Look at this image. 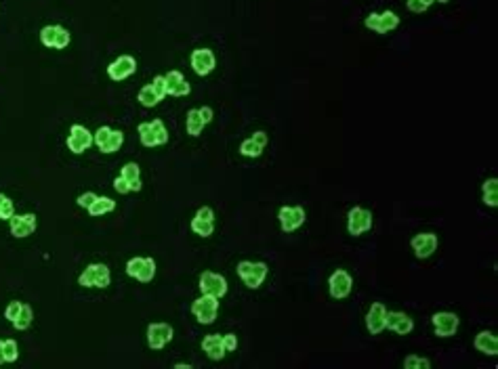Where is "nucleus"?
<instances>
[{
	"label": "nucleus",
	"mask_w": 498,
	"mask_h": 369,
	"mask_svg": "<svg viewBox=\"0 0 498 369\" xmlns=\"http://www.w3.org/2000/svg\"><path fill=\"white\" fill-rule=\"evenodd\" d=\"M137 132H139V141L144 147H160V145L169 143V130L162 120L141 122Z\"/></svg>",
	"instance_id": "1"
},
{
	"label": "nucleus",
	"mask_w": 498,
	"mask_h": 369,
	"mask_svg": "<svg viewBox=\"0 0 498 369\" xmlns=\"http://www.w3.org/2000/svg\"><path fill=\"white\" fill-rule=\"evenodd\" d=\"M236 271H238L240 279L244 281V285L250 287V289H259V287L263 285L267 273H269V269H267L265 262H250V260L238 262V269H236Z\"/></svg>",
	"instance_id": "2"
},
{
	"label": "nucleus",
	"mask_w": 498,
	"mask_h": 369,
	"mask_svg": "<svg viewBox=\"0 0 498 369\" xmlns=\"http://www.w3.org/2000/svg\"><path fill=\"white\" fill-rule=\"evenodd\" d=\"M110 281H112V271L108 264H101V262L89 264L78 277V283L83 287H101L103 289L110 285Z\"/></svg>",
	"instance_id": "3"
},
{
	"label": "nucleus",
	"mask_w": 498,
	"mask_h": 369,
	"mask_svg": "<svg viewBox=\"0 0 498 369\" xmlns=\"http://www.w3.org/2000/svg\"><path fill=\"white\" fill-rule=\"evenodd\" d=\"M93 143L99 147L101 154H116L124 145V132L114 130L110 126H101L97 128V132H93Z\"/></svg>",
	"instance_id": "4"
},
{
	"label": "nucleus",
	"mask_w": 498,
	"mask_h": 369,
	"mask_svg": "<svg viewBox=\"0 0 498 369\" xmlns=\"http://www.w3.org/2000/svg\"><path fill=\"white\" fill-rule=\"evenodd\" d=\"M191 313L194 317L202 323V325H210V323H215L217 319V313H219V298L215 296H202L196 298L191 303Z\"/></svg>",
	"instance_id": "5"
},
{
	"label": "nucleus",
	"mask_w": 498,
	"mask_h": 369,
	"mask_svg": "<svg viewBox=\"0 0 498 369\" xmlns=\"http://www.w3.org/2000/svg\"><path fill=\"white\" fill-rule=\"evenodd\" d=\"M126 275L141 281V283H150L156 277V260L154 258H144V256H135L126 262Z\"/></svg>",
	"instance_id": "6"
},
{
	"label": "nucleus",
	"mask_w": 498,
	"mask_h": 369,
	"mask_svg": "<svg viewBox=\"0 0 498 369\" xmlns=\"http://www.w3.org/2000/svg\"><path fill=\"white\" fill-rule=\"evenodd\" d=\"M277 220L284 233H293L299 227H303V223L307 220V214L303 210V206H282L277 212Z\"/></svg>",
	"instance_id": "7"
},
{
	"label": "nucleus",
	"mask_w": 498,
	"mask_h": 369,
	"mask_svg": "<svg viewBox=\"0 0 498 369\" xmlns=\"http://www.w3.org/2000/svg\"><path fill=\"white\" fill-rule=\"evenodd\" d=\"M372 229V212L366 210V208H351L349 214H347V231L349 235L358 237L366 231Z\"/></svg>",
	"instance_id": "8"
},
{
	"label": "nucleus",
	"mask_w": 498,
	"mask_h": 369,
	"mask_svg": "<svg viewBox=\"0 0 498 369\" xmlns=\"http://www.w3.org/2000/svg\"><path fill=\"white\" fill-rule=\"evenodd\" d=\"M198 287L204 296H215V298H223L227 294V279L219 273H212V271H204L200 275V281H198Z\"/></svg>",
	"instance_id": "9"
},
{
	"label": "nucleus",
	"mask_w": 498,
	"mask_h": 369,
	"mask_svg": "<svg viewBox=\"0 0 498 369\" xmlns=\"http://www.w3.org/2000/svg\"><path fill=\"white\" fill-rule=\"evenodd\" d=\"M69 40H72V34H69V30L63 28V26L55 24V26H44L40 30V42L46 48H57V51L67 48Z\"/></svg>",
	"instance_id": "10"
},
{
	"label": "nucleus",
	"mask_w": 498,
	"mask_h": 369,
	"mask_svg": "<svg viewBox=\"0 0 498 369\" xmlns=\"http://www.w3.org/2000/svg\"><path fill=\"white\" fill-rule=\"evenodd\" d=\"M93 145V132L83 126V124H74L69 128V134H67V150L72 154H85L89 147Z\"/></svg>",
	"instance_id": "11"
},
{
	"label": "nucleus",
	"mask_w": 498,
	"mask_h": 369,
	"mask_svg": "<svg viewBox=\"0 0 498 369\" xmlns=\"http://www.w3.org/2000/svg\"><path fill=\"white\" fill-rule=\"evenodd\" d=\"M215 118V111L210 107H194L187 111V118H185V128H187V134L191 136H200L202 130L212 122Z\"/></svg>",
	"instance_id": "12"
},
{
	"label": "nucleus",
	"mask_w": 498,
	"mask_h": 369,
	"mask_svg": "<svg viewBox=\"0 0 498 369\" xmlns=\"http://www.w3.org/2000/svg\"><path fill=\"white\" fill-rule=\"evenodd\" d=\"M191 231L200 237H210L215 233V212L208 206L198 208V212L191 218Z\"/></svg>",
	"instance_id": "13"
},
{
	"label": "nucleus",
	"mask_w": 498,
	"mask_h": 369,
	"mask_svg": "<svg viewBox=\"0 0 498 369\" xmlns=\"http://www.w3.org/2000/svg\"><path fill=\"white\" fill-rule=\"evenodd\" d=\"M38 227V220H36V214H13L9 218V231L13 237L17 240H24V237H30L34 235Z\"/></svg>",
	"instance_id": "14"
},
{
	"label": "nucleus",
	"mask_w": 498,
	"mask_h": 369,
	"mask_svg": "<svg viewBox=\"0 0 498 369\" xmlns=\"http://www.w3.org/2000/svg\"><path fill=\"white\" fill-rule=\"evenodd\" d=\"M137 71V59L132 55H120L108 65V76L114 82H122Z\"/></svg>",
	"instance_id": "15"
},
{
	"label": "nucleus",
	"mask_w": 498,
	"mask_h": 369,
	"mask_svg": "<svg viewBox=\"0 0 498 369\" xmlns=\"http://www.w3.org/2000/svg\"><path fill=\"white\" fill-rule=\"evenodd\" d=\"M364 26L377 34H387L391 30H395L400 26V17L393 11H383V13H370L364 19Z\"/></svg>",
	"instance_id": "16"
},
{
	"label": "nucleus",
	"mask_w": 498,
	"mask_h": 369,
	"mask_svg": "<svg viewBox=\"0 0 498 369\" xmlns=\"http://www.w3.org/2000/svg\"><path fill=\"white\" fill-rule=\"evenodd\" d=\"M351 287H353V279H351V275H349L347 271H343V269H336V271L330 275V279H328V289H330V296H332L334 300L347 298L349 294H351Z\"/></svg>",
	"instance_id": "17"
},
{
	"label": "nucleus",
	"mask_w": 498,
	"mask_h": 369,
	"mask_svg": "<svg viewBox=\"0 0 498 369\" xmlns=\"http://www.w3.org/2000/svg\"><path fill=\"white\" fill-rule=\"evenodd\" d=\"M175 336L173 325L169 323H150L148 325V344L152 350H162Z\"/></svg>",
	"instance_id": "18"
},
{
	"label": "nucleus",
	"mask_w": 498,
	"mask_h": 369,
	"mask_svg": "<svg viewBox=\"0 0 498 369\" xmlns=\"http://www.w3.org/2000/svg\"><path fill=\"white\" fill-rule=\"evenodd\" d=\"M189 63H191V67H194V71L198 73V76H208V73L217 65V57L210 48H196V51H191Z\"/></svg>",
	"instance_id": "19"
},
{
	"label": "nucleus",
	"mask_w": 498,
	"mask_h": 369,
	"mask_svg": "<svg viewBox=\"0 0 498 369\" xmlns=\"http://www.w3.org/2000/svg\"><path fill=\"white\" fill-rule=\"evenodd\" d=\"M431 323L436 327V334L440 338H450L458 332V325H461V319L458 315L454 313H448V311H442V313H436L431 317Z\"/></svg>",
	"instance_id": "20"
},
{
	"label": "nucleus",
	"mask_w": 498,
	"mask_h": 369,
	"mask_svg": "<svg viewBox=\"0 0 498 369\" xmlns=\"http://www.w3.org/2000/svg\"><path fill=\"white\" fill-rule=\"evenodd\" d=\"M416 258H429L433 256V252L438 250V235L436 233H420V235H414L412 242H410Z\"/></svg>",
	"instance_id": "21"
},
{
	"label": "nucleus",
	"mask_w": 498,
	"mask_h": 369,
	"mask_svg": "<svg viewBox=\"0 0 498 369\" xmlns=\"http://www.w3.org/2000/svg\"><path fill=\"white\" fill-rule=\"evenodd\" d=\"M267 143H269L267 132L257 130L250 138L242 141V145H240V154H242L244 158H259V156L263 154V150L267 147Z\"/></svg>",
	"instance_id": "22"
},
{
	"label": "nucleus",
	"mask_w": 498,
	"mask_h": 369,
	"mask_svg": "<svg viewBox=\"0 0 498 369\" xmlns=\"http://www.w3.org/2000/svg\"><path fill=\"white\" fill-rule=\"evenodd\" d=\"M164 80H166V95H173V97H187V95L191 93L189 82L183 78V73L177 71V69H171L169 73H164Z\"/></svg>",
	"instance_id": "23"
},
{
	"label": "nucleus",
	"mask_w": 498,
	"mask_h": 369,
	"mask_svg": "<svg viewBox=\"0 0 498 369\" xmlns=\"http://www.w3.org/2000/svg\"><path fill=\"white\" fill-rule=\"evenodd\" d=\"M385 327L400 334V336H406L414 330V321L406 315V313H400V311H387V317H385Z\"/></svg>",
	"instance_id": "24"
},
{
	"label": "nucleus",
	"mask_w": 498,
	"mask_h": 369,
	"mask_svg": "<svg viewBox=\"0 0 498 369\" xmlns=\"http://www.w3.org/2000/svg\"><path fill=\"white\" fill-rule=\"evenodd\" d=\"M385 317H387V309L383 303H375L366 315V327L372 336L381 334L385 330Z\"/></svg>",
	"instance_id": "25"
},
{
	"label": "nucleus",
	"mask_w": 498,
	"mask_h": 369,
	"mask_svg": "<svg viewBox=\"0 0 498 369\" xmlns=\"http://www.w3.org/2000/svg\"><path fill=\"white\" fill-rule=\"evenodd\" d=\"M202 350L206 352L208 359L212 361H221L225 357V346H223V336L219 334H208L202 340Z\"/></svg>",
	"instance_id": "26"
},
{
	"label": "nucleus",
	"mask_w": 498,
	"mask_h": 369,
	"mask_svg": "<svg viewBox=\"0 0 498 369\" xmlns=\"http://www.w3.org/2000/svg\"><path fill=\"white\" fill-rule=\"evenodd\" d=\"M473 346L479 352L488 354V357H496L498 354V338L492 332H479L475 336V340H473Z\"/></svg>",
	"instance_id": "27"
},
{
	"label": "nucleus",
	"mask_w": 498,
	"mask_h": 369,
	"mask_svg": "<svg viewBox=\"0 0 498 369\" xmlns=\"http://www.w3.org/2000/svg\"><path fill=\"white\" fill-rule=\"evenodd\" d=\"M120 177L126 181V185L130 187V191H141V168H139V164H135V162H128V164H124L122 166V170H120Z\"/></svg>",
	"instance_id": "28"
},
{
	"label": "nucleus",
	"mask_w": 498,
	"mask_h": 369,
	"mask_svg": "<svg viewBox=\"0 0 498 369\" xmlns=\"http://www.w3.org/2000/svg\"><path fill=\"white\" fill-rule=\"evenodd\" d=\"M162 99H164V95H162L154 84H146L144 89L139 91V95H137V101L144 105V107H156Z\"/></svg>",
	"instance_id": "29"
},
{
	"label": "nucleus",
	"mask_w": 498,
	"mask_h": 369,
	"mask_svg": "<svg viewBox=\"0 0 498 369\" xmlns=\"http://www.w3.org/2000/svg\"><path fill=\"white\" fill-rule=\"evenodd\" d=\"M87 210H89V214H91V216H95V218H97V216H103V214H110V212H114V210H116V201H114L112 197H105V195H101V197H99V195H97V197H95V201H93V204H91Z\"/></svg>",
	"instance_id": "30"
},
{
	"label": "nucleus",
	"mask_w": 498,
	"mask_h": 369,
	"mask_svg": "<svg viewBox=\"0 0 498 369\" xmlns=\"http://www.w3.org/2000/svg\"><path fill=\"white\" fill-rule=\"evenodd\" d=\"M481 199L486 206L490 208H496L498 206V181L496 179H488L483 185H481Z\"/></svg>",
	"instance_id": "31"
},
{
	"label": "nucleus",
	"mask_w": 498,
	"mask_h": 369,
	"mask_svg": "<svg viewBox=\"0 0 498 369\" xmlns=\"http://www.w3.org/2000/svg\"><path fill=\"white\" fill-rule=\"evenodd\" d=\"M32 321H34V309H32L30 305H26V303H24V307H22V311H19L17 319L13 321V327H15L17 332H26V330L32 325Z\"/></svg>",
	"instance_id": "32"
},
{
	"label": "nucleus",
	"mask_w": 498,
	"mask_h": 369,
	"mask_svg": "<svg viewBox=\"0 0 498 369\" xmlns=\"http://www.w3.org/2000/svg\"><path fill=\"white\" fill-rule=\"evenodd\" d=\"M3 354H5V363H15L19 359L17 340H3Z\"/></svg>",
	"instance_id": "33"
},
{
	"label": "nucleus",
	"mask_w": 498,
	"mask_h": 369,
	"mask_svg": "<svg viewBox=\"0 0 498 369\" xmlns=\"http://www.w3.org/2000/svg\"><path fill=\"white\" fill-rule=\"evenodd\" d=\"M404 367H406V369H429V367H431V361L424 359V357L408 354V357L404 359Z\"/></svg>",
	"instance_id": "34"
},
{
	"label": "nucleus",
	"mask_w": 498,
	"mask_h": 369,
	"mask_svg": "<svg viewBox=\"0 0 498 369\" xmlns=\"http://www.w3.org/2000/svg\"><path fill=\"white\" fill-rule=\"evenodd\" d=\"M15 214V204L11 201L9 195L0 193V220H9Z\"/></svg>",
	"instance_id": "35"
},
{
	"label": "nucleus",
	"mask_w": 498,
	"mask_h": 369,
	"mask_svg": "<svg viewBox=\"0 0 498 369\" xmlns=\"http://www.w3.org/2000/svg\"><path fill=\"white\" fill-rule=\"evenodd\" d=\"M433 3L436 0H406V5L412 13H424Z\"/></svg>",
	"instance_id": "36"
},
{
	"label": "nucleus",
	"mask_w": 498,
	"mask_h": 369,
	"mask_svg": "<svg viewBox=\"0 0 498 369\" xmlns=\"http://www.w3.org/2000/svg\"><path fill=\"white\" fill-rule=\"evenodd\" d=\"M22 307H24V303H19V300H13V303H9V305H7V309H5V319H9V321L13 323V321L17 319V315H19Z\"/></svg>",
	"instance_id": "37"
},
{
	"label": "nucleus",
	"mask_w": 498,
	"mask_h": 369,
	"mask_svg": "<svg viewBox=\"0 0 498 369\" xmlns=\"http://www.w3.org/2000/svg\"><path fill=\"white\" fill-rule=\"evenodd\" d=\"M223 346H225V352H234L238 348V338L236 334H225L223 336Z\"/></svg>",
	"instance_id": "38"
},
{
	"label": "nucleus",
	"mask_w": 498,
	"mask_h": 369,
	"mask_svg": "<svg viewBox=\"0 0 498 369\" xmlns=\"http://www.w3.org/2000/svg\"><path fill=\"white\" fill-rule=\"evenodd\" d=\"M95 197H97V193H93V191H87V193H83V195L76 199V204H78L80 208H89V206L95 201Z\"/></svg>",
	"instance_id": "39"
},
{
	"label": "nucleus",
	"mask_w": 498,
	"mask_h": 369,
	"mask_svg": "<svg viewBox=\"0 0 498 369\" xmlns=\"http://www.w3.org/2000/svg\"><path fill=\"white\" fill-rule=\"evenodd\" d=\"M114 189H116L120 195H126V193H130V187L126 185V181H124L122 177H116V179H114Z\"/></svg>",
	"instance_id": "40"
},
{
	"label": "nucleus",
	"mask_w": 498,
	"mask_h": 369,
	"mask_svg": "<svg viewBox=\"0 0 498 369\" xmlns=\"http://www.w3.org/2000/svg\"><path fill=\"white\" fill-rule=\"evenodd\" d=\"M0 365H5V354H3V340H0Z\"/></svg>",
	"instance_id": "41"
},
{
	"label": "nucleus",
	"mask_w": 498,
	"mask_h": 369,
	"mask_svg": "<svg viewBox=\"0 0 498 369\" xmlns=\"http://www.w3.org/2000/svg\"><path fill=\"white\" fill-rule=\"evenodd\" d=\"M175 367H177V369H191V365H183V363H177Z\"/></svg>",
	"instance_id": "42"
},
{
	"label": "nucleus",
	"mask_w": 498,
	"mask_h": 369,
	"mask_svg": "<svg viewBox=\"0 0 498 369\" xmlns=\"http://www.w3.org/2000/svg\"><path fill=\"white\" fill-rule=\"evenodd\" d=\"M438 3H448V0H438Z\"/></svg>",
	"instance_id": "43"
}]
</instances>
